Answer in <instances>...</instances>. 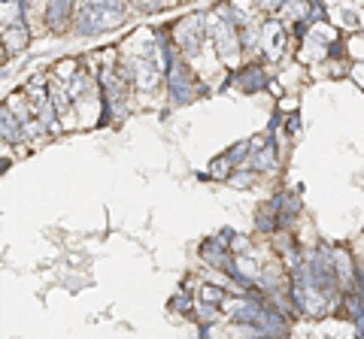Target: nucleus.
<instances>
[{
    "mask_svg": "<svg viewBox=\"0 0 364 339\" xmlns=\"http://www.w3.org/2000/svg\"><path fill=\"white\" fill-rule=\"evenodd\" d=\"M200 254H204V261L210 266H216V270H228V266H231V258H228L225 245H219V242H204V245H200Z\"/></svg>",
    "mask_w": 364,
    "mask_h": 339,
    "instance_id": "obj_1",
    "label": "nucleus"
},
{
    "mask_svg": "<svg viewBox=\"0 0 364 339\" xmlns=\"http://www.w3.org/2000/svg\"><path fill=\"white\" fill-rule=\"evenodd\" d=\"M4 46H6V49H25V46H28V30L22 27V22H18V18L4 27Z\"/></svg>",
    "mask_w": 364,
    "mask_h": 339,
    "instance_id": "obj_2",
    "label": "nucleus"
},
{
    "mask_svg": "<svg viewBox=\"0 0 364 339\" xmlns=\"http://www.w3.org/2000/svg\"><path fill=\"white\" fill-rule=\"evenodd\" d=\"M0 140H22V125L6 106H0Z\"/></svg>",
    "mask_w": 364,
    "mask_h": 339,
    "instance_id": "obj_3",
    "label": "nucleus"
},
{
    "mask_svg": "<svg viewBox=\"0 0 364 339\" xmlns=\"http://www.w3.org/2000/svg\"><path fill=\"white\" fill-rule=\"evenodd\" d=\"M70 9H73V0H49V9H46V18L52 22L55 27L61 22H67V16H70Z\"/></svg>",
    "mask_w": 364,
    "mask_h": 339,
    "instance_id": "obj_4",
    "label": "nucleus"
},
{
    "mask_svg": "<svg viewBox=\"0 0 364 339\" xmlns=\"http://www.w3.org/2000/svg\"><path fill=\"white\" fill-rule=\"evenodd\" d=\"M265 82H267V79H265V73H261L258 67H249L246 73L240 76V85H243V91H255V88L265 85Z\"/></svg>",
    "mask_w": 364,
    "mask_h": 339,
    "instance_id": "obj_5",
    "label": "nucleus"
},
{
    "mask_svg": "<svg viewBox=\"0 0 364 339\" xmlns=\"http://www.w3.org/2000/svg\"><path fill=\"white\" fill-rule=\"evenodd\" d=\"M265 46H270V52H282V30L277 22L265 27Z\"/></svg>",
    "mask_w": 364,
    "mask_h": 339,
    "instance_id": "obj_6",
    "label": "nucleus"
},
{
    "mask_svg": "<svg viewBox=\"0 0 364 339\" xmlns=\"http://www.w3.org/2000/svg\"><path fill=\"white\" fill-rule=\"evenodd\" d=\"M200 300L219 306L222 303V291H219V288H212V285H204V288H200Z\"/></svg>",
    "mask_w": 364,
    "mask_h": 339,
    "instance_id": "obj_7",
    "label": "nucleus"
},
{
    "mask_svg": "<svg viewBox=\"0 0 364 339\" xmlns=\"http://www.w3.org/2000/svg\"><path fill=\"white\" fill-rule=\"evenodd\" d=\"M252 164H255V167H261V170H267L270 164H273V149H265V152L258 149V155L252 158Z\"/></svg>",
    "mask_w": 364,
    "mask_h": 339,
    "instance_id": "obj_8",
    "label": "nucleus"
},
{
    "mask_svg": "<svg viewBox=\"0 0 364 339\" xmlns=\"http://www.w3.org/2000/svg\"><path fill=\"white\" fill-rule=\"evenodd\" d=\"M228 164H231L228 158H219L216 164H212V173H210V176H212V179H228Z\"/></svg>",
    "mask_w": 364,
    "mask_h": 339,
    "instance_id": "obj_9",
    "label": "nucleus"
},
{
    "mask_svg": "<svg viewBox=\"0 0 364 339\" xmlns=\"http://www.w3.org/2000/svg\"><path fill=\"white\" fill-rule=\"evenodd\" d=\"M252 182V173H237V176H231V185H237V188H246Z\"/></svg>",
    "mask_w": 364,
    "mask_h": 339,
    "instance_id": "obj_10",
    "label": "nucleus"
},
{
    "mask_svg": "<svg viewBox=\"0 0 364 339\" xmlns=\"http://www.w3.org/2000/svg\"><path fill=\"white\" fill-rule=\"evenodd\" d=\"M255 6H261V9H279V4L282 0H252Z\"/></svg>",
    "mask_w": 364,
    "mask_h": 339,
    "instance_id": "obj_11",
    "label": "nucleus"
},
{
    "mask_svg": "<svg viewBox=\"0 0 364 339\" xmlns=\"http://www.w3.org/2000/svg\"><path fill=\"white\" fill-rule=\"evenodd\" d=\"M234 252H249V240H246V236H234Z\"/></svg>",
    "mask_w": 364,
    "mask_h": 339,
    "instance_id": "obj_12",
    "label": "nucleus"
},
{
    "mask_svg": "<svg viewBox=\"0 0 364 339\" xmlns=\"http://www.w3.org/2000/svg\"><path fill=\"white\" fill-rule=\"evenodd\" d=\"M6 167H9V161H0V173H4Z\"/></svg>",
    "mask_w": 364,
    "mask_h": 339,
    "instance_id": "obj_13",
    "label": "nucleus"
}]
</instances>
